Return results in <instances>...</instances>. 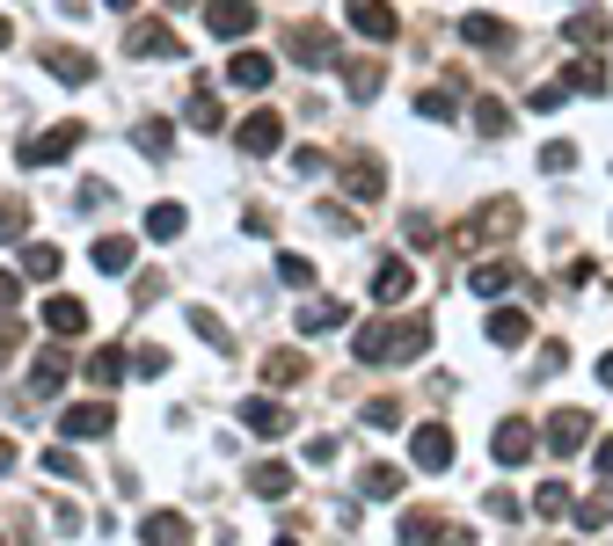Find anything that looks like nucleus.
Masks as SVG:
<instances>
[{
    "label": "nucleus",
    "instance_id": "obj_40",
    "mask_svg": "<svg viewBox=\"0 0 613 546\" xmlns=\"http://www.w3.org/2000/svg\"><path fill=\"white\" fill-rule=\"evenodd\" d=\"M534 510H540V518H569V488H563V481H548V488L534 496Z\"/></svg>",
    "mask_w": 613,
    "mask_h": 546
},
{
    "label": "nucleus",
    "instance_id": "obj_17",
    "mask_svg": "<svg viewBox=\"0 0 613 546\" xmlns=\"http://www.w3.org/2000/svg\"><path fill=\"white\" fill-rule=\"evenodd\" d=\"M59 270H66V256H59L51 240H29L23 248V277L29 285H59Z\"/></svg>",
    "mask_w": 613,
    "mask_h": 546
},
{
    "label": "nucleus",
    "instance_id": "obj_55",
    "mask_svg": "<svg viewBox=\"0 0 613 546\" xmlns=\"http://www.w3.org/2000/svg\"><path fill=\"white\" fill-rule=\"evenodd\" d=\"M102 8H118V15H124V8H132V0H102Z\"/></svg>",
    "mask_w": 613,
    "mask_h": 546
},
{
    "label": "nucleus",
    "instance_id": "obj_42",
    "mask_svg": "<svg viewBox=\"0 0 613 546\" xmlns=\"http://www.w3.org/2000/svg\"><path fill=\"white\" fill-rule=\"evenodd\" d=\"M344 80H351V96H358V102H372V96H380V80H388V73H380V66H351Z\"/></svg>",
    "mask_w": 613,
    "mask_h": 546
},
{
    "label": "nucleus",
    "instance_id": "obj_30",
    "mask_svg": "<svg viewBox=\"0 0 613 546\" xmlns=\"http://www.w3.org/2000/svg\"><path fill=\"white\" fill-rule=\"evenodd\" d=\"M475 132H482V139H504V132H512V110H504V102H475Z\"/></svg>",
    "mask_w": 613,
    "mask_h": 546
},
{
    "label": "nucleus",
    "instance_id": "obj_54",
    "mask_svg": "<svg viewBox=\"0 0 613 546\" xmlns=\"http://www.w3.org/2000/svg\"><path fill=\"white\" fill-rule=\"evenodd\" d=\"M8 45H15V29H8V15H0V51H8Z\"/></svg>",
    "mask_w": 613,
    "mask_h": 546
},
{
    "label": "nucleus",
    "instance_id": "obj_35",
    "mask_svg": "<svg viewBox=\"0 0 613 546\" xmlns=\"http://www.w3.org/2000/svg\"><path fill=\"white\" fill-rule=\"evenodd\" d=\"M563 80H569V88H585V96H606V66H599V59H585V66H569Z\"/></svg>",
    "mask_w": 613,
    "mask_h": 546
},
{
    "label": "nucleus",
    "instance_id": "obj_37",
    "mask_svg": "<svg viewBox=\"0 0 613 546\" xmlns=\"http://www.w3.org/2000/svg\"><path fill=\"white\" fill-rule=\"evenodd\" d=\"M417 110H424V117H461V102H453V88H424V96H417Z\"/></svg>",
    "mask_w": 613,
    "mask_h": 546
},
{
    "label": "nucleus",
    "instance_id": "obj_32",
    "mask_svg": "<svg viewBox=\"0 0 613 546\" xmlns=\"http://www.w3.org/2000/svg\"><path fill=\"white\" fill-rule=\"evenodd\" d=\"M461 37L467 45H504V23L496 15H461Z\"/></svg>",
    "mask_w": 613,
    "mask_h": 546
},
{
    "label": "nucleus",
    "instance_id": "obj_10",
    "mask_svg": "<svg viewBox=\"0 0 613 546\" xmlns=\"http://www.w3.org/2000/svg\"><path fill=\"white\" fill-rule=\"evenodd\" d=\"M278 139H285V117H278V110H256V117L234 132V146H242V153H278Z\"/></svg>",
    "mask_w": 613,
    "mask_h": 546
},
{
    "label": "nucleus",
    "instance_id": "obj_8",
    "mask_svg": "<svg viewBox=\"0 0 613 546\" xmlns=\"http://www.w3.org/2000/svg\"><path fill=\"white\" fill-rule=\"evenodd\" d=\"M344 15H351L358 37H372V45H388V37H394V8H388V0H344Z\"/></svg>",
    "mask_w": 613,
    "mask_h": 546
},
{
    "label": "nucleus",
    "instance_id": "obj_13",
    "mask_svg": "<svg viewBox=\"0 0 613 546\" xmlns=\"http://www.w3.org/2000/svg\"><path fill=\"white\" fill-rule=\"evenodd\" d=\"M512 285H518V262L512 256L475 262V270H467V291H475V299H496V291H512Z\"/></svg>",
    "mask_w": 613,
    "mask_h": 546
},
{
    "label": "nucleus",
    "instance_id": "obj_15",
    "mask_svg": "<svg viewBox=\"0 0 613 546\" xmlns=\"http://www.w3.org/2000/svg\"><path fill=\"white\" fill-rule=\"evenodd\" d=\"M124 45H132V59H183L175 29H161V23H139L132 37H124Z\"/></svg>",
    "mask_w": 613,
    "mask_h": 546
},
{
    "label": "nucleus",
    "instance_id": "obj_44",
    "mask_svg": "<svg viewBox=\"0 0 613 546\" xmlns=\"http://www.w3.org/2000/svg\"><path fill=\"white\" fill-rule=\"evenodd\" d=\"M169 139H175V124H161V117H147V124H139V153H161Z\"/></svg>",
    "mask_w": 613,
    "mask_h": 546
},
{
    "label": "nucleus",
    "instance_id": "obj_33",
    "mask_svg": "<svg viewBox=\"0 0 613 546\" xmlns=\"http://www.w3.org/2000/svg\"><path fill=\"white\" fill-rule=\"evenodd\" d=\"M191 124H197V132H220V124H226L220 96H205V88H197V96H191Z\"/></svg>",
    "mask_w": 613,
    "mask_h": 546
},
{
    "label": "nucleus",
    "instance_id": "obj_19",
    "mask_svg": "<svg viewBox=\"0 0 613 546\" xmlns=\"http://www.w3.org/2000/svg\"><path fill=\"white\" fill-rule=\"evenodd\" d=\"M409 291H417V270H409V262H388V270L372 277V299H380V307H402Z\"/></svg>",
    "mask_w": 613,
    "mask_h": 546
},
{
    "label": "nucleus",
    "instance_id": "obj_41",
    "mask_svg": "<svg viewBox=\"0 0 613 546\" xmlns=\"http://www.w3.org/2000/svg\"><path fill=\"white\" fill-rule=\"evenodd\" d=\"M569 45L599 51V45H606V23H599V15H577V23H569Z\"/></svg>",
    "mask_w": 613,
    "mask_h": 546
},
{
    "label": "nucleus",
    "instance_id": "obj_38",
    "mask_svg": "<svg viewBox=\"0 0 613 546\" xmlns=\"http://www.w3.org/2000/svg\"><path fill=\"white\" fill-rule=\"evenodd\" d=\"M540 167H548V175H569V167H577V146H569V139H548V146H540Z\"/></svg>",
    "mask_w": 613,
    "mask_h": 546
},
{
    "label": "nucleus",
    "instance_id": "obj_7",
    "mask_svg": "<svg viewBox=\"0 0 613 546\" xmlns=\"http://www.w3.org/2000/svg\"><path fill=\"white\" fill-rule=\"evenodd\" d=\"M45 73H59V88H88L96 80V59L74 45H45Z\"/></svg>",
    "mask_w": 613,
    "mask_h": 546
},
{
    "label": "nucleus",
    "instance_id": "obj_4",
    "mask_svg": "<svg viewBox=\"0 0 613 546\" xmlns=\"http://www.w3.org/2000/svg\"><path fill=\"white\" fill-rule=\"evenodd\" d=\"M577 445H591V415H585V408H555V415H548V451L569 459Z\"/></svg>",
    "mask_w": 613,
    "mask_h": 546
},
{
    "label": "nucleus",
    "instance_id": "obj_28",
    "mask_svg": "<svg viewBox=\"0 0 613 546\" xmlns=\"http://www.w3.org/2000/svg\"><path fill=\"white\" fill-rule=\"evenodd\" d=\"M183 226H191V212H183V204H154V212H147V234L154 240H175Z\"/></svg>",
    "mask_w": 613,
    "mask_h": 546
},
{
    "label": "nucleus",
    "instance_id": "obj_36",
    "mask_svg": "<svg viewBox=\"0 0 613 546\" xmlns=\"http://www.w3.org/2000/svg\"><path fill=\"white\" fill-rule=\"evenodd\" d=\"M23 234H29V204L8 197V204H0V240H23Z\"/></svg>",
    "mask_w": 613,
    "mask_h": 546
},
{
    "label": "nucleus",
    "instance_id": "obj_18",
    "mask_svg": "<svg viewBox=\"0 0 613 546\" xmlns=\"http://www.w3.org/2000/svg\"><path fill=\"white\" fill-rule=\"evenodd\" d=\"M248 488H256L263 502H278V496H293V488H299V474H293V467H278V459H263V467H248Z\"/></svg>",
    "mask_w": 613,
    "mask_h": 546
},
{
    "label": "nucleus",
    "instance_id": "obj_2",
    "mask_svg": "<svg viewBox=\"0 0 613 546\" xmlns=\"http://www.w3.org/2000/svg\"><path fill=\"white\" fill-rule=\"evenodd\" d=\"M285 51H293L299 66H329V59H336V29L329 23H293L285 29Z\"/></svg>",
    "mask_w": 613,
    "mask_h": 546
},
{
    "label": "nucleus",
    "instance_id": "obj_12",
    "mask_svg": "<svg viewBox=\"0 0 613 546\" xmlns=\"http://www.w3.org/2000/svg\"><path fill=\"white\" fill-rule=\"evenodd\" d=\"M139 539L147 546H191V518H183V510H147V518H139Z\"/></svg>",
    "mask_w": 613,
    "mask_h": 546
},
{
    "label": "nucleus",
    "instance_id": "obj_20",
    "mask_svg": "<svg viewBox=\"0 0 613 546\" xmlns=\"http://www.w3.org/2000/svg\"><path fill=\"white\" fill-rule=\"evenodd\" d=\"M66 380H74V364H66V350H37V364H29V386H37V394H59Z\"/></svg>",
    "mask_w": 613,
    "mask_h": 546
},
{
    "label": "nucleus",
    "instance_id": "obj_34",
    "mask_svg": "<svg viewBox=\"0 0 613 546\" xmlns=\"http://www.w3.org/2000/svg\"><path fill=\"white\" fill-rule=\"evenodd\" d=\"M599 524H613V488H599V496L577 510V532H599Z\"/></svg>",
    "mask_w": 613,
    "mask_h": 546
},
{
    "label": "nucleus",
    "instance_id": "obj_50",
    "mask_svg": "<svg viewBox=\"0 0 613 546\" xmlns=\"http://www.w3.org/2000/svg\"><path fill=\"white\" fill-rule=\"evenodd\" d=\"M490 518H518V496H512V488H490Z\"/></svg>",
    "mask_w": 613,
    "mask_h": 546
},
{
    "label": "nucleus",
    "instance_id": "obj_57",
    "mask_svg": "<svg viewBox=\"0 0 613 546\" xmlns=\"http://www.w3.org/2000/svg\"><path fill=\"white\" fill-rule=\"evenodd\" d=\"M169 8H191V0H169Z\"/></svg>",
    "mask_w": 613,
    "mask_h": 546
},
{
    "label": "nucleus",
    "instance_id": "obj_46",
    "mask_svg": "<svg viewBox=\"0 0 613 546\" xmlns=\"http://www.w3.org/2000/svg\"><path fill=\"white\" fill-rule=\"evenodd\" d=\"M366 423L372 430H394V423H402V401H366Z\"/></svg>",
    "mask_w": 613,
    "mask_h": 546
},
{
    "label": "nucleus",
    "instance_id": "obj_48",
    "mask_svg": "<svg viewBox=\"0 0 613 546\" xmlns=\"http://www.w3.org/2000/svg\"><path fill=\"white\" fill-rule=\"evenodd\" d=\"M23 350V328H15V321H8V313H0V364H8V357Z\"/></svg>",
    "mask_w": 613,
    "mask_h": 546
},
{
    "label": "nucleus",
    "instance_id": "obj_24",
    "mask_svg": "<svg viewBox=\"0 0 613 546\" xmlns=\"http://www.w3.org/2000/svg\"><path fill=\"white\" fill-rule=\"evenodd\" d=\"M445 532H453V524H445L439 510H409V518H402V546H431V539H445Z\"/></svg>",
    "mask_w": 613,
    "mask_h": 546
},
{
    "label": "nucleus",
    "instance_id": "obj_16",
    "mask_svg": "<svg viewBox=\"0 0 613 546\" xmlns=\"http://www.w3.org/2000/svg\"><path fill=\"white\" fill-rule=\"evenodd\" d=\"M270 73H278V66H270L263 51H242V59L226 66V88H248V96H263V88H270Z\"/></svg>",
    "mask_w": 613,
    "mask_h": 546
},
{
    "label": "nucleus",
    "instance_id": "obj_45",
    "mask_svg": "<svg viewBox=\"0 0 613 546\" xmlns=\"http://www.w3.org/2000/svg\"><path fill=\"white\" fill-rule=\"evenodd\" d=\"M526 102H534V110H563V102H569V80H548V88H534Z\"/></svg>",
    "mask_w": 613,
    "mask_h": 546
},
{
    "label": "nucleus",
    "instance_id": "obj_26",
    "mask_svg": "<svg viewBox=\"0 0 613 546\" xmlns=\"http://www.w3.org/2000/svg\"><path fill=\"white\" fill-rule=\"evenodd\" d=\"M263 380L270 386H299V380H307V357H299V350H270L263 357Z\"/></svg>",
    "mask_w": 613,
    "mask_h": 546
},
{
    "label": "nucleus",
    "instance_id": "obj_23",
    "mask_svg": "<svg viewBox=\"0 0 613 546\" xmlns=\"http://www.w3.org/2000/svg\"><path fill=\"white\" fill-rule=\"evenodd\" d=\"M526 335H534V321H526V313H518V307L490 313V343H496V350H518V343H526Z\"/></svg>",
    "mask_w": 613,
    "mask_h": 546
},
{
    "label": "nucleus",
    "instance_id": "obj_29",
    "mask_svg": "<svg viewBox=\"0 0 613 546\" xmlns=\"http://www.w3.org/2000/svg\"><path fill=\"white\" fill-rule=\"evenodd\" d=\"M344 321V307L336 299H307V313H299V335H321V328H336Z\"/></svg>",
    "mask_w": 613,
    "mask_h": 546
},
{
    "label": "nucleus",
    "instance_id": "obj_47",
    "mask_svg": "<svg viewBox=\"0 0 613 546\" xmlns=\"http://www.w3.org/2000/svg\"><path fill=\"white\" fill-rule=\"evenodd\" d=\"M139 372H147V380H161V372H175V357H169V350H154V343H147V350H139Z\"/></svg>",
    "mask_w": 613,
    "mask_h": 546
},
{
    "label": "nucleus",
    "instance_id": "obj_21",
    "mask_svg": "<svg viewBox=\"0 0 613 546\" xmlns=\"http://www.w3.org/2000/svg\"><path fill=\"white\" fill-rule=\"evenodd\" d=\"M132 256H139V248H132L124 234H102L96 240V270H102V277H132Z\"/></svg>",
    "mask_w": 613,
    "mask_h": 546
},
{
    "label": "nucleus",
    "instance_id": "obj_49",
    "mask_svg": "<svg viewBox=\"0 0 613 546\" xmlns=\"http://www.w3.org/2000/svg\"><path fill=\"white\" fill-rule=\"evenodd\" d=\"M15 299H23V277H15V270H0V313H15Z\"/></svg>",
    "mask_w": 613,
    "mask_h": 546
},
{
    "label": "nucleus",
    "instance_id": "obj_5",
    "mask_svg": "<svg viewBox=\"0 0 613 546\" xmlns=\"http://www.w3.org/2000/svg\"><path fill=\"white\" fill-rule=\"evenodd\" d=\"M409 459H417L424 474H445V467H453V430H445V423H424L417 437H409Z\"/></svg>",
    "mask_w": 613,
    "mask_h": 546
},
{
    "label": "nucleus",
    "instance_id": "obj_31",
    "mask_svg": "<svg viewBox=\"0 0 613 546\" xmlns=\"http://www.w3.org/2000/svg\"><path fill=\"white\" fill-rule=\"evenodd\" d=\"M358 481H366V496H372V502H394V496H402V474H394V467H366Z\"/></svg>",
    "mask_w": 613,
    "mask_h": 546
},
{
    "label": "nucleus",
    "instance_id": "obj_53",
    "mask_svg": "<svg viewBox=\"0 0 613 546\" xmlns=\"http://www.w3.org/2000/svg\"><path fill=\"white\" fill-rule=\"evenodd\" d=\"M599 380H606V386H613V350H606V357H599Z\"/></svg>",
    "mask_w": 613,
    "mask_h": 546
},
{
    "label": "nucleus",
    "instance_id": "obj_14",
    "mask_svg": "<svg viewBox=\"0 0 613 546\" xmlns=\"http://www.w3.org/2000/svg\"><path fill=\"white\" fill-rule=\"evenodd\" d=\"M45 328L59 335V343H74V335H88V307L59 291V299H45Z\"/></svg>",
    "mask_w": 613,
    "mask_h": 546
},
{
    "label": "nucleus",
    "instance_id": "obj_11",
    "mask_svg": "<svg viewBox=\"0 0 613 546\" xmlns=\"http://www.w3.org/2000/svg\"><path fill=\"white\" fill-rule=\"evenodd\" d=\"M394 328H402V321H366V328L351 335V357H358V364H388V357H394Z\"/></svg>",
    "mask_w": 613,
    "mask_h": 546
},
{
    "label": "nucleus",
    "instance_id": "obj_39",
    "mask_svg": "<svg viewBox=\"0 0 613 546\" xmlns=\"http://www.w3.org/2000/svg\"><path fill=\"white\" fill-rule=\"evenodd\" d=\"M278 277H285L293 291H307V285H315V262H307V256H278Z\"/></svg>",
    "mask_w": 613,
    "mask_h": 546
},
{
    "label": "nucleus",
    "instance_id": "obj_1",
    "mask_svg": "<svg viewBox=\"0 0 613 546\" xmlns=\"http://www.w3.org/2000/svg\"><path fill=\"white\" fill-rule=\"evenodd\" d=\"M81 139H88V124L66 117V124H51V132H37V139H23V146H15V161H23V167H51V161H66Z\"/></svg>",
    "mask_w": 613,
    "mask_h": 546
},
{
    "label": "nucleus",
    "instance_id": "obj_9",
    "mask_svg": "<svg viewBox=\"0 0 613 546\" xmlns=\"http://www.w3.org/2000/svg\"><path fill=\"white\" fill-rule=\"evenodd\" d=\"M534 423H496V437H490V451H496V467H526L534 459Z\"/></svg>",
    "mask_w": 613,
    "mask_h": 546
},
{
    "label": "nucleus",
    "instance_id": "obj_43",
    "mask_svg": "<svg viewBox=\"0 0 613 546\" xmlns=\"http://www.w3.org/2000/svg\"><path fill=\"white\" fill-rule=\"evenodd\" d=\"M45 474H59V481H81V459L66 445H45Z\"/></svg>",
    "mask_w": 613,
    "mask_h": 546
},
{
    "label": "nucleus",
    "instance_id": "obj_22",
    "mask_svg": "<svg viewBox=\"0 0 613 546\" xmlns=\"http://www.w3.org/2000/svg\"><path fill=\"white\" fill-rule=\"evenodd\" d=\"M344 183H351V197H358V204H372V197L388 190V167H380V161H351Z\"/></svg>",
    "mask_w": 613,
    "mask_h": 546
},
{
    "label": "nucleus",
    "instance_id": "obj_58",
    "mask_svg": "<svg viewBox=\"0 0 613 546\" xmlns=\"http://www.w3.org/2000/svg\"><path fill=\"white\" fill-rule=\"evenodd\" d=\"M0 546H8V539H0Z\"/></svg>",
    "mask_w": 613,
    "mask_h": 546
},
{
    "label": "nucleus",
    "instance_id": "obj_25",
    "mask_svg": "<svg viewBox=\"0 0 613 546\" xmlns=\"http://www.w3.org/2000/svg\"><path fill=\"white\" fill-rule=\"evenodd\" d=\"M242 423L256 430V437H285V430H293V423H285V408H278V401H242Z\"/></svg>",
    "mask_w": 613,
    "mask_h": 546
},
{
    "label": "nucleus",
    "instance_id": "obj_56",
    "mask_svg": "<svg viewBox=\"0 0 613 546\" xmlns=\"http://www.w3.org/2000/svg\"><path fill=\"white\" fill-rule=\"evenodd\" d=\"M270 546H299V539H285V532H278V539H270Z\"/></svg>",
    "mask_w": 613,
    "mask_h": 546
},
{
    "label": "nucleus",
    "instance_id": "obj_51",
    "mask_svg": "<svg viewBox=\"0 0 613 546\" xmlns=\"http://www.w3.org/2000/svg\"><path fill=\"white\" fill-rule=\"evenodd\" d=\"M599 474L613 481V437H606V445H599Z\"/></svg>",
    "mask_w": 613,
    "mask_h": 546
},
{
    "label": "nucleus",
    "instance_id": "obj_52",
    "mask_svg": "<svg viewBox=\"0 0 613 546\" xmlns=\"http://www.w3.org/2000/svg\"><path fill=\"white\" fill-rule=\"evenodd\" d=\"M8 467H15V445H8V437H0V474H8Z\"/></svg>",
    "mask_w": 613,
    "mask_h": 546
},
{
    "label": "nucleus",
    "instance_id": "obj_3",
    "mask_svg": "<svg viewBox=\"0 0 613 546\" xmlns=\"http://www.w3.org/2000/svg\"><path fill=\"white\" fill-rule=\"evenodd\" d=\"M205 29H212V37H248V29H256V0H205Z\"/></svg>",
    "mask_w": 613,
    "mask_h": 546
},
{
    "label": "nucleus",
    "instance_id": "obj_27",
    "mask_svg": "<svg viewBox=\"0 0 613 546\" xmlns=\"http://www.w3.org/2000/svg\"><path fill=\"white\" fill-rule=\"evenodd\" d=\"M124 364H132V357H124L118 343H102V350L88 357V380H96V386H118V380H124Z\"/></svg>",
    "mask_w": 613,
    "mask_h": 546
},
{
    "label": "nucleus",
    "instance_id": "obj_6",
    "mask_svg": "<svg viewBox=\"0 0 613 546\" xmlns=\"http://www.w3.org/2000/svg\"><path fill=\"white\" fill-rule=\"evenodd\" d=\"M59 430H66L74 445H88V437H110V430H118V415H110V401H81V408H66V415H59Z\"/></svg>",
    "mask_w": 613,
    "mask_h": 546
}]
</instances>
